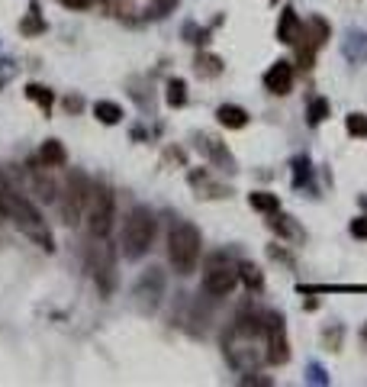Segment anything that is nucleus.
<instances>
[{
    "mask_svg": "<svg viewBox=\"0 0 367 387\" xmlns=\"http://www.w3.org/2000/svg\"><path fill=\"white\" fill-rule=\"evenodd\" d=\"M113 210H116V204H113L110 187H104V184L90 187V197H87V229H90V236L104 239L106 232L113 229Z\"/></svg>",
    "mask_w": 367,
    "mask_h": 387,
    "instance_id": "20e7f679",
    "label": "nucleus"
},
{
    "mask_svg": "<svg viewBox=\"0 0 367 387\" xmlns=\"http://www.w3.org/2000/svg\"><path fill=\"white\" fill-rule=\"evenodd\" d=\"M87 197H90L87 178H84L81 171H71L68 181H65V187H62V204H58L65 226H77V223H81V217L87 213Z\"/></svg>",
    "mask_w": 367,
    "mask_h": 387,
    "instance_id": "7ed1b4c3",
    "label": "nucleus"
},
{
    "mask_svg": "<svg viewBox=\"0 0 367 387\" xmlns=\"http://www.w3.org/2000/svg\"><path fill=\"white\" fill-rule=\"evenodd\" d=\"M345 129L351 136H358V139H367V116L364 113H351V116L345 120Z\"/></svg>",
    "mask_w": 367,
    "mask_h": 387,
    "instance_id": "a211bd4d",
    "label": "nucleus"
},
{
    "mask_svg": "<svg viewBox=\"0 0 367 387\" xmlns=\"http://www.w3.org/2000/svg\"><path fill=\"white\" fill-rule=\"evenodd\" d=\"M94 116H97L104 126H116V123L123 120V107L113 104V100H97V104H94Z\"/></svg>",
    "mask_w": 367,
    "mask_h": 387,
    "instance_id": "f8f14e48",
    "label": "nucleus"
},
{
    "mask_svg": "<svg viewBox=\"0 0 367 387\" xmlns=\"http://www.w3.org/2000/svg\"><path fill=\"white\" fill-rule=\"evenodd\" d=\"M35 162H39L42 168H58V165H65V148H62V142L49 139L45 146L39 148V155H35Z\"/></svg>",
    "mask_w": 367,
    "mask_h": 387,
    "instance_id": "9d476101",
    "label": "nucleus"
},
{
    "mask_svg": "<svg viewBox=\"0 0 367 387\" xmlns=\"http://www.w3.org/2000/svg\"><path fill=\"white\" fill-rule=\"evenodd\" d=\"M310 381H312V384H326V378H322V368H319V365L310 368Z\"/></svg>",
    "mask_w": 367,
    "mask_h": 387,
    "instance_id": "393cba45",
    "label": "nucleus"
},
{
    "mask_svg": "<svg viewBox=\"0 0 367 387\" xmlns=\"http://www.w3.org/2000/svg\"><path fill=\"white\" fill-rule=\"evenodd\" d=\"M65 7H71V10H84L87 7V0H62Z\"/></svg>",
    "mask_w": 367,
    "mask_h": 387,
    "instance_id": "a878e982",
    "label": "nucleus"
},
{
    "mask_svg": "<svg viewBox=\"0 0 367 387\" xmlns=\"http://www.w3.org/2000/svg\"><path fill=\"white\" fill-rule=\"evenodd\" d=\"M351 236H358V239H367V217H358L351 223Z\"/></svg>",
    "mask_w": 367,
    "mask_h": 387,
    "instance_id": "b1692460",
    "label": "nucleus"
},
{
    "mask_svg": "<svg viewBox=\"0 0 367 387\" xmlns=\"http://www.w3.org/2000/svg\"><path fill=\"white\" fill-rule=\"evenodd\" d=\"M216 120H219L226 129H242L245 123H248V113L236 104H222L219 110H216Z\"/></svg>",
    "mask_w": 367,
    "mask_h": 387,
    "instance_id": "1a4fd4ad",
    "label": "nucleus"
},
{
    "mask_svg": "<svg viewBox=\"0 0 367 387\" xmlns=\"http://www.w3.org/2000/svg\"><path fill=\"white\" fill-rule=\"evenodd\" d=\"M239 284V265L229 255H213L203 271V288L216 297H226L229 290Z\"/></svg>",
    "mask_w": 367,
    "mask_h": 387,
    "instance_id": "39448f33",
    "label": "nucleus"
},
{
    "mask_svg": "<svg viewBox=\"0 0 367 387\" xmlns=\"http://www.w3.org/2000/svg\"><path fill=\"white\" fill-rule=\"evenodd\" d=\"M33 184H35V194H39L42 204H52V200H55V184H52V181L33 175Z\"/></svg>",
    "mask_w": 367,
    "mask_h": 387,
    "instance_id": "aec40b11",
    "label": "nucleus"
},
{
    "mask_svg": "<svg viewBox=\"0 0 367 387\" xmlns=\"http://www.w3.org/2000/svg\"><path fill=\"white\" fill-rule=\"evenodd\" d=\"M248 204L255 207V210H261V213H274L278 210V194H264V190H255V194H251L248 197Z\"/></svg>",
    "mask_w": 367,
    "mask_h": 387,
    "instance_id": "4468645a",
    "label": "nucleus"
},
{
    "mask_svg": "<svg viewBox=\"0 0 367 387\" xmlns=\"http://www.w3.org/2000/svg\"><path fill=\"white\" fill-rule=\"evenodd\" d=\"M268 223H270V229L280 232V236H290V239H297V236H300L297 226L290 223V217H284V213H278V210H274V217H270Z\"/></svg>",
    "mask_w": 367,
    "mask_h": 387,
    "instance_id": "2eb2a0df",
    "label": "nucleus"
},
{
    "mask_svg": "<svg viewBox=\"0 0 367 387\" xmlns=\"http://www.w3.org/2000/svg\"><path fill=\"white\" fill-rule=\"evenodd\" d=\"M26 97H29V100H35V104H39L45 113L52 110V100H55V97H52L49 87H42V85H29V87H26Z\"/></svg>",
    "mask_w": 367,
    "mask_h": 387,
    "instance_id": "dca6fc26",
    "label": "nucleus"
},
{
    "mask_svg": "<svg viewBox=\"0 0 367 387\" xmlns=\"http://www.w3.org/2000/svg\"><path fill=\"white\" fill-rule=\"evenodd\" d=\"M239 278H242V281L248 284L251 290H261L264 288V275H261V268H258V265H248V261H245V265H239Z\"/></svg>",
    "mask_w": 367,
    "mask_h": 387,
    "instance_id": "ddd939ff",
    "label": "nucleus"
},
{
    "mask_svg": "<svg viewBox=\"0 0 367 387\" xmlns=\"http://www.w3.org/2000/svg\"><path fill=\"white\" fill-rule=\"evenodd\" d=\"M264 87L270 94H290L293 87V65L290 62H274L264 71Z\"/></svg>",
    "mask_w": 367,
    "mask_h": 387,
    "instance_id": "0eeeda50",
    "label": "nucleus"
},
{
    "mask_svg": "<svg viewBox=\"0 0 367 387\" xmlns=\"http://www.w3.org/2000/svg\"><path fill=\"white\" fill-rule=\"evenodd\" d=\"M45 29V23H42V16H39V10H33V16L29 20H23V33H42Z\"/></svg>",
    "mask_w": 367,
    "mask_h": 387,
    "instance_id": "4be33fe9",
    "label": "nucleus"
},
{
    "mask_svg": "<svg viewBox=\"0 0 367 387\" xmlns=\"http://www.w3.org/2000/svg\"><path fill=\"white\" fill-rule=\"evenodd\" d=\"M155 239V217L139 207V210H132L129 219H126V229H123V252L126 258H139V255L148 252Z\"/></svg>",
    "mask_w": 367,
    "mask_h": 387,
    "instance_id": "f03ea898",
    "label": "nucleus"
},
{
    "mask_svg": "<svg viewBox=\"0 0 367 387\" xmlns=\"http://www.w3.org/2000/svg\"><path fill=\"white\" fill-rule=\"evenodd\" d=\"M345 55L351 58L354 65H361V62H367V33H348V39H345Z\"/></svg>",
    "mask_w": 367,
    "mask_h": 387,
    "instance_id": "9b49d317",
    "label": "nucleus"
},
{
    "mask_svg": "<svg viewBox=\"0 0 367 387\" xmlns=\"http://www.w3.org/2000/svg\"><path fill=\"white\" fill-rule=\"evenodd\" d=\"M200 258V232L190 223H174L168 232V261L177 275H190Z\"/></svg>",
    "mask_w": 367,
    "mask_h": 387,
    "instance_id": "f257e3e1",
    "label": "nucleus"
},
{
    "mask_svg": "<svg viewBox=\"0 0 367 387\" xmlns=\"http://www.w3.org/2000/svg\"><path fill=\"white\" fill-rule=\"evenodd\" d=\"M264 359L270 361V365H284L287 359H290V342H287V326H284V317H278V313H270V317H264Z\"/></svg>",
    "mask_w": 367,
    "mask_h": 387,
    "instance_id": "423d86ee",
    "label": "nucleus"
},
{
    "mask_svg": "<svg viewBox=\"0 0 367 387\" xmlns=\"http://www.w3.org/2000/svg\"><path fill=\"white\" fill-rule=\"evenodd\" d=\"M293 168H297V178H293V184L300 187V184L310 178V171H306V168H310V162H306V158H297V165H293Z\"/></svg>",
    "mask_w": 367,
    "mask_h": 387,
    "instance_id": "5701e85b",
    "label": "nucleus"
},
{
    "mask_svg": "<svg viewBox=\"0 0 367 387\" xmlns=\"http://www.w3.org/2000/svg\"><path fill=\"white\" fill-rule=\"evenodd\" d=\"M168 104H171V107H184V104H187V87H184L180 77L168 81Z\"/></svg>",
    "mask_w": 367,
    "mask_h": 387,
    "instance_id": "f3484780",
    "label": "nucleus"
},
{
    "mask_svg": "<svg viewBox=\"0 0 367 387\" xmlns=\"http://www.w3.org/2000/svg\"><path fill=\"white\" fill-rule=\"evenodd\" d=\"M326 116H329V100L326 97H316L310 104V126H319Z\"/></svg>",
    "mask_w": 367,
    "mask_h": 387,
    "instance_id": "6ab92c4d",
    "label": "nucleus"
},
{
    "mask_svg": "<svg viewBox=\"0 0 367 387\" xmlns=\"http://www.w3.org/2000/svg\"><path fill=\"white\" fill-rule=\"evenodd\" d=\"M300 26H303V23H300L297 10L287 7L284 13H280V23H278V39H280V43H297Z\"/></svg>",
    "mask_w": 367,
    "mask_h": 387,
    "instance_id": "6e6552de",
    "label": "nucleus"
},
{
    "mask_svg": "<svg viewBox=\"0 0 367 387\" xmlns=\"http://www.w3.org/2000/svg\"><path fill=\"white\" fill-rule=\"evenodd\" d=\"M197 71H200V75H219V58L203 55L200 62H197Z\"/></svg>",
    "mask_w": 367,
    "mask_h": 387,
    "instance_id": "412c9836",
    "label": "nucleus"
}]
</instances>
